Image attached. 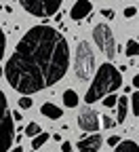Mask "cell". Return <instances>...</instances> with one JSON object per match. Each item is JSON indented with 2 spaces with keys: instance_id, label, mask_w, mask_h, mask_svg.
<instances>
[{
  "instance_id": "cell-1",
  "label": "cell",
  "mask_w": 139,
  "mask_h": 152,
  "mask_svg": "<svg viewBox=\"0 0 139 152\" xmlns=\"http://www.w3.org/2000/svg\"><path fill=\"white\" fill-rule=\"evenodd\" d=\"M70 47L65 36L53 26L40 23L30 28L17 42L4 66V76L17 93H32L57 85L68 74Z\"/></svg>"
},
{
  "instance_id": "cell-2",
  "label": "cell",
  "mask_w": 139,
  "mask_h": 152,
  "mask_svg": "<svg viewBox=\"0 0 139 152\" xmlns=\"http://www.w3.org/2000/svg\"><path fill=\"white\" fill-rule=\"evenodd\" d=\"M120 85H122L120 72H118V70L108 61V64H103V66H99V70H97V74H95V80L91 83V87H89V91H87V95H84V102L91 106V104H95L97 99H103L106 95L114 93L116 89H120Z\"/></svg>"
},
{
  "instance_id": "cell-3",
  "label": "cell",
  "mask_w": 139,
  "mask_h": 152,
  "mask_svg": "<svg viewBox=\"0 0 139 152\" xmlns=\"http://www.w3.org/2000/svg\"><path fill=\"white\" fill-rule=\"evenodd\" d=\"M15 142V121L7 104V95L0 89V152H9Z\"/></svg>"
},
{
  "instance_id": "cell-4",
  "label": "cell",
  "mask_w": 139,
  "mask_h": 152,
  "mask_svg": "<svg viewBox=\"0 0 139 152\" xmlns=\"http://www.w3.org/2000/svg\"><path fill=\"white\" fill-rule=\"evenodd\" d=\"M95 70V53L87 40H80L76 47V59H74V74L80 80H89Z\"/></svg>"
},
{
  "instance_id": "cell-5",
  "label": "cell",
  "mask_w": 139,
  "mask_h": 152,
  "mask_svg": "<svg viewBox=\"0 0 139 152\" xmlns=\"http://www.w3.org/2000/svg\"><path fill=\"white\" fill-rule=\"evenodd\" d=\"M93 38H95V45L106 53L108 59L114 61L116 55H118V51H116V40H114L112 28L106 26V23H97V26L93 28Z\"/></svg>"
},
{
  "instance_id": "cell-6",
  "label": "cell",
  "mask_w": 139,
  "mask_h": 152,
  "mask_svg": "<svg viewBox=\"0 0 139 152\" xmlns=\"http://www.w3.org/2000/svg\"><path fill=\"white\" fill-rule=\"evenodd\" d=\"M19 2L34 17H55L63 0H19Z\"/></svg>"
},
{
  "instance_id": "cell-7",
  "label": "cell",
  "mask_w": 139,
  "mask_h": 152,
  "mask_svg": "<svg viewBox=\"0 0 139 152\" xmlns=\"http://www.w3.org/2000/svg\"><path fill=\"white\" fill-rule=\"evenodd\" d=\"M99 116L101 114H97L93 108H82L80 110V114H78V127L80 129H84V131H95L97 133V129H99Z\"/></svg>"
},
{
  "instance_id": "cell-8",
  "label": "cell",
  "mask_w": 139,
  "mask_h": 152,
  "mask_svg": "<svg viewBox=\"0 0 139 152\" xmlns=\"http://www.w3.org/2000/svg\"><path fill=\"white\" fill-rule=\"evenodd\" d=\"M91 11H93L91 0H76L72 4V9H70V17L74 21H82V19H87L91 15Z\"/></svg>"
},
{
  "instance_id": "cell-9",
  "label": "cell",
  "mask_w": 139,
  "mask_h": 152,
  "mask_svg": "<svg viewBox=\"0 0 139 152\" xmlns=\"http://www.w3.org/2000/svg\"><path fill=\"white\" fill-rule=\"evenodd\" d=\"M101 144H103V137L99 135V133H93V135L82 137L80 142H78V150L80 152H99Z\"/></svg>"
},
{
  "instance_id": "cell-10",
  "label": "cell",
  "mask_w": 139,
  "mask_h": 152,
  "mask_svg": "<svg viewBox=\"0 0 139 152\" xmlns=\"http://www.w3.org/2000/svg\"><path fill=\"white\" fill-rule=\"evenodd\" d=\"M40 112L44 114L47 118H51V121H57V118H61V116H63V110L59 108V106H55L53 102L42 104V106H40Z\"/></svg>"
},
{
  "instance_id": "cell-11",
  "label": "cell",
  "mask_w": 139,
  "mask_h": 152,
  "mask_svg": "<svg viewBox=\"0 0 139 152\" xmlns=\"http://www.w3.org/2000/svg\"><path fill=\"white\" fill-rule=\"evenodd\" d=\"M116 110H118L116 123H124V121H127V114H129V99H127V97H118Z\"/></svg>"
},
{
  "instance_id": "cell-12",
  "label": "cell",
  "mask_w": 139,
  "mask_h": 152,
  "mask_svg": "<svg viewBox=\"0 0 139 152\" xmlns=\"http://www.w3.org/2000/svg\"><path fill=\"white\" fill-rule=\"evenodd\" d=\"M112 152H139V146L133 140H120V144H118Z\"/></svg>"
},
{
  "instance_id": "cell-13",
  "label": "cell",
  "mask_w": 139,
  "mask_h": 152,
  "mask_svg": "<svg viewBox=\"0 0 139 152\" xmlns=\"http://www.w3.org/2000/svg\"><path fill=\"white\" fill-rule=\"evenodd\" d=\"M78 102H80V97H78V93H76V91L68 89V91L63 93V106H65V108H76Z\"/></svg>"
},
{
  "instance_id": "cell-14",
  "label": "cell",
  "mask_w": 139,
  "mask_h": 152,
  "mask_svg": "<svg viewBox=\"0 0 139 152\" xmlns=\"http://www.w3.org/2000/svg\"><path fill=\"white\" fill-rule=\"evenodd\" d=\"M49 137H51L49 133H42V131L38 133V135H36V137L32 140V148H34V152H36L38 148H42V146H44V144L49 142Z\"/></svg>"
},
{
  "instance_id": "cell-15",
  "label": "cell",
  "mask_w": 139,
  "mask_h": 152,
  "mask_svg": "<svg viewBox=\"0 0 139 152\" xmlns=\"http://www.w3.org/2000/svg\"><path fill=\"white\" fill-rule=\"evenodd\" d=\"M124 53L129 57H139V42L137 40H129L127 47H124Z\"/></svg>"
},
{
  "instance_id": "cell-16",
  "label": "cell",
  "mask_w": 139,
  "mask_h": 152,
  "mask_svg": "<svg viewBox=\"0 0 139 152\" xmlns=\"http://www.w3.org/2000/svg\"><path fill=\"white\" fill-rule=\"evenodd\" d=\"M23 133H25L28 137H32V140H34L38 133H40V125H38V123H30V125L23 129Z\"/></svg>"
},
{
  "instance_id": "cell-17",
  "label": "cell",
  "mask_w": 139,
  "mask_h": 152,
  "mask_svg": "<svg viewBox=\"0 0 139 152\" xmlns=\"http://www.w3.org/2000/svg\"><path fill=\"white\" fill-rule=\"evenodd\" d=\"M116 102H118V95H114V93L106 95V97L101 99V104H103L106 108H116Z\"/></svg>"
},
{
  "instance_id": "cell-18",
  "label": "cell",
  "mask_w": 139,
  "mask_h": 152,
  "mask_svg": "<svg viewBox=\"0 0 139 152\" xmlns=\"http://www.w3.org/2000/svg\"><path fill=\"white\" fill-rule=\"evenodd\" d=\"M131 108H133V114L139 116V91H135L131 95Z\"/></svg>"
},
{
  "instance_id": "cell-19",
  "label": "cell",
  "mask_w": 139,
  "mask_h": 152,
  "mask_svg": "<svg viewBox=\"0 0 139 152\" xmlns=\"http://www.w3.org/2000/svg\"><path fill=\"white\" fill-rule=\"evenodd\" d=\"M4 51H7V36H4L2 28H0V61L4 59Z\"/></svg>"
},
{
  "instance_id": "cell-20",
  "label": "cell",
  "mask_w": 139,
  "mask_h": 152,
  "mask_svg": "<svg viewBox=\"0 0 139 152\" xmlns=\"http://www.w3.org/2000/svg\"><path fill=\"white\" fill-rule=\"evenodd\" d=\"M99 121H101L103 129H114V127H116V121H114L112 116H99Z\"/></svg>"
},
{
  "instance_id": "cell-21",
  "label": "cell",
  "mask_w": 139,
  "mask_h": 152,
  "mask_svg": "<svg viewBox=\"0 0 139 152\" xmlns=\"http://www.w3.org/2000/svg\"><path fill=\"white\" fill-rule=\"evenodd\" d=\"M32 104H34V102H32L30 97H25V95H23L21 99H19V108H21V110H30V108H32Z\"/></svg>"
},
{
  "instance_id": "cell-22",
  "label": "cell",
  "mask_w": 139,
  "mask_h": 152,
  "mask_svg": "<svg viewBox=\"0 0 139 152\" xmlns=\"http://www.w3.org/2000/svg\"><path fill=\"white\" fill-rule=\"evenodd\" d=\"M108 144H110V148H116L118 144H120V137H118V135H110L108 137Z\"/></svg>"
},
{
  "instance_id": "cell-23",
  "label": "cell",
  "mask_w": 139,
  "mask_h": 152,
  "mask_svg": "<svg viewBox=\"0 0 139 152\" xmlns=\"http://www.w3.org/2000/svg\"><path fill=\"white\" fill-rule=\"evenodd\" d=\"M135 15H137V9H135V7H127V9H124V17H127V19H131V17H135Z\"/></svg>"
},
{
  "instance_id": "cell-24",
  "label": "cell",
  "mask_w": 139,
  "mask_h": 152,
  "mask_svg": "<svg viewBox=\"0 0 139 152\" xmlns=\"http://www.w3.org/2000/svg\"><path fill=\"white\" fill-rule=\"evenodd\" d=\"M101 15H103L106 19H114V17H116L114 9H101Z\"/></svg>"
},
{
  "instance_id": "cell-25",
  "label": "cell",
  "mask_w": 139,
  "mask_h": 152,
  "mask_svg": "<svg viewBox=\"0 0 139 152\" xmlns=\"http://www.w3.org/2000/svg\"><path fill=\"white\" fill-rule=\"evenodd\" d=\"M61 152H74V150H72V144H70V142H63V144H61Z\"/></svg>"
},
{
  "instance_id": "cell-26",
  "label": "cell",
  "mask_w": 139,
  "mask_h": 152,
  "mask_svg": "<svg viewBox=\"0 0 139 152\" xmlns=\"http://www.w3.org/2000/svg\"><path fill=\"white\" fill-rule=\"evenodd\" d=\"M13 114V121H21L23 116H21V112H19V110H15V112H11Z\"/></svg>"
},
{
  "instance_id": "cell-27",
  "label": "cell",
  "mask_w": 139,
  "mask_h": 152,
  "mask_svg": "<svg viewBox=\"0 0 139 152\" xmlns=\"http://www.w3.org/2000/svg\"><path fill=\"white\" fill-rule=\"evenodd\" d=\"M133 87H135V89H139V74L135 76V78H133Z\"/></svg>"
},
{
  "instance_id": "cell-28",
  "label": "cell",
  "mask_w": 139,
  "mask_h": 152,
  "mask_svg": "<svg viewBox=\"0 0 139 152\" xmlns=\"http://www.w3.org/2000/svg\"><path fill=\"white\" fill-rule=\"evenodd\" d=\"M11 152H23V148H21V146H15V148H13Z\"/></svg>"
},
{
  "instance_id": "cell-29",
  "label": "cell",
  "mask_w": 139,
  "mask_h": 152,
  "mask_svg": "<svg viewBox=\"0 0 139 152\" xmlns=\"http://www.w3.org/2000/svg\"><path fill=\"white\" fill-rule=\"evenodd\" d=\"M0 76H4V68H0Z\"/></svg>"
},
{
  "instance_id": "cell-30",
  "label": "cell",
  "mask_w": 139,
  "mask_h": 152,
  "mask_svg": "<svg viewBox=\"0 0 139 152\" xmlns=\"http://www.w3.org/2000/svg\"><path fill=\"white\" fill-rule=\"evenodd\" d=\"M0 9H2V4H0Z\"/></svg>"
},
{
  "instance_id": "cell-31",
  "label": "cell",
  "mask_w": 139,
  "mask_h": 152,
  "mask_svg": "<svg viewBox=\"0 0 139 152\" xmlns=\"http://www.w3.org/2000/svg\"><path fill=\"white\" fill-rule=\"evenodd\" d=\"M137 42H139V38H137Z\"/></svg>"
},
{
  "instance_id": "cell-32",
  "label": "cell",
  "mask_w": 139,
  "mask_h": 152,
  "mask_svg": "<svg viewBox=\"0 0 139 152\" xmlns=\"http://www.w3.org/2000/svg\"><path fill=\"white\" fill-rule=\"evenodd\" d=\"M30 152H34V150H30Z\"/></svg>"
},
{
  "instance_id": "cell-33",
  "label": "cell",
  "mask_w": 139,
  "mask_h": 152,
  "mask_svg": "<svg viewBox=\"0 0 139 152\" xmlns=\"http://www.w3.org/2000/svg\"><path fill=\"white\" fill-rule=\"evenodd\" d=\"M137 68H139V66H137Z\"/></svg>"
}]
</instances>
